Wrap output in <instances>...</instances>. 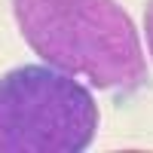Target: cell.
Returning a JSON list of instances; mask_svg holds the SVG:
<instances>
[{"label":"cell","mask_w":153,"mask_h":153,"mask_svg":"<svg viewBox=\"0 0 153 153\" xmlns=\"http://www.w3.org/2000/svg\"><path fill=\"white\" fill-rule=\"evenodd\" d=\"M12 16L46 65L86 76L120 104L150 86L138 28L117 0H12Z\"/></svg>","instance_id":"6da1fadb"},{"label":"cell","mask_w":153,"mask_h":153,"mask_svg":"<svg viewBox=\"0 0 153 153\" xmlns=\"http://www.w3.org/2000/svg\"><path fill=\"white\" fill-rule=\"evenodd\" d=\"M98 123L95 95L68 71L43 61L0 76V153H83Z\"/></svg>","instance_id":"7a4b0ae2"},{"label":"cell","mask_w":153,"mask_h":153,"mask_svg":"<svg viewBox=\"0 0 153 153\" xmlns=\"http://www.w3.org/2000/svg\"><path fill=\"white\" fill-rule=\"evenodd\" d=\"M144 40H147V52L153 58V0H147V9H144Z\"/></svg>","instance_id":"3957f363"}]
</instances>
